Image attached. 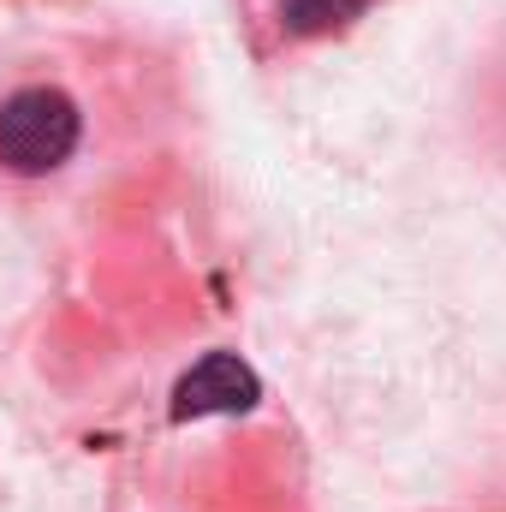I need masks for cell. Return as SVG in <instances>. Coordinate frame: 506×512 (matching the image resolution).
<instances>
[{
    "mask_svg": "<svg viewBox=\"0 0 506 512\" xmlns=\"http://www.w3.org/2000/svg\"><path fill=\"white\" fill-rule=\"evenodd\" d=\"M376 6L381 0H239V18L256 54L280 60V54H304L316 42L358 30Z\"/></svg>",
    "mask_w": 506,
    "mask_h": 512,
    "instance_id": "2",
    "label": "cell"
},
{
    "mask_svg": "<svg viewBox=\"0 0 506 512\" xmlns=\"http://www.w3.org/2000/svg\"><path fill=\"white\" fill-rule=\"evenodd\" d=\"M233 405H251V376L233 364V358H209L197 364L185 382H179V417H203V411H233Z\"/></svg>",
    "mask_w": 506,
    "mask_h": 512,
    "instance_id": "3",
    "label": "cell"
},
{
    "mask_svg": "<svg viewBox=\"0 0 506 512\" xmlns=\"http://www.w3.org/2000/svg\"><path fill=\"white\" fill-rule=\"evenodd\" d=\"M84 137V114L66 90L54 84H30L12 90L0 102V167L18 179H48L78 155Z\"/></svg>",
    "mask_w": 506,
    "mask_h": 512,
    "instance_id": "1",
    "label": "cell"
}]
</instances>
